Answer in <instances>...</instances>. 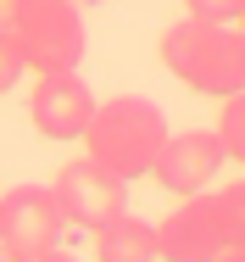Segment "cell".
<instances>
[{
  "label": "cell",
  "instance_id": "6da1fadb",
  "mask_svg": "<svg viewBox=\"0 0 245 262\" xmlns=\"http://www.w3.org/2000/svg\"><path fill=\"white\" fill-rule=\"evenodd\" d=\"M162 67L195 90V95H240L245 90V34L240 23H201V17H179L162 28Z\"/></svg>",
  "mask_w": 245,
  "mask_h": 262
},
{
  "label": "cell",
  "instance_id": "7a4b0ae2",
  "mask_svg": "<svg viewBox=\"0 0 245 262\" xmlns=\"http://www.w3.org/2000/svg\"><path fill=\"white\" fill-rule=\"evenodd\" d=\"M167 134L173 128H167V117H162L156 101H145V95H112V101H95V112H90L78 140H84L90 162H100L106 173H117L123 184H134V179H150V162H156Z\"/></svg>",
  "mask_w": 245,
  "mask_h": 262
},
{
  "label": "cell",
  "instance_id": "3957f363",
  "mask_svg": "<svg viewBox=\"0 0 245 262\" xmlns=\"http://www.w3.org/2000/svg\"><path fill=\"white\" fill-rule=\"evenodd\" d=\"M229 240H245V184H206L156 223V262H212Z\"/></svg>",
  "mask_w": 245,
  "mask_h": 262
},
{
  "label": "cell",
  "instance_id": "277c9868",
  "mask_svg": "<svg viewBox=\"0 0 245 262\" xmlns=\"http://www.w3.org/2000/svg\"><path fill=\"white\" fill-rule=\"evenodd\" d=\"M11 39L28 73H73L90 51V28L78 0H17Z\"/></svg>",
  "mask_w": 245,
  "mask_h": 262
},
{
  "label": "cell",
  "instance_id": "5b68a950",
  "mask_svg": "<svg viewBox=\"0 0 245 262\" xmlns=\"http://www.w3.org/2000/svg\"><path fill=\"white\" fill-rule=\"evenodd\" d=\"M67 217L56 207L50 184H11L0 195V257H34L45 246H61Z\"/></svg>",
  "mask_w": 245,
  "mask_h": 262
},
{
  "label": "cell",
  "instance_id": "8992f818",
  "mask_svg": "<svg viewBox=\"0 0 245 262\" xmlns=\"http://www.w3.org/2000/svg\"><path fill=\"white\" fill-rule=\"evenodd\" d=\"M50 195H56V207L67 217V229H90V234H95L100 223H112L117 212H128V184L117 173H106L100 162H90V157L67 162L56 173Z\"/></svg>",
  "mask_w": 245,
  "mask_h": 262
},
{
  "label": "cell",
  "instance_id": "52a82bcc",
  "mask_svg": "<svg viewBox=\"0 0 245 262\" xmlns=\"http://www.w3.org/2000/svg\"><path fill=\"white\" fill-rule=\"evenodd\" d=\"M90 112H95V90H90V78H78V67L73 73H39L34 78L28 123H34L39 140L73 145L84 134V123H90Z\"/></svg>",
  "mask_w": 245,
  "mask_h": 262
},
{
  "label": "cell",
  "instance_id": "ba28073f",
  "mask_svg": "<svg viewBox=\"0 0 245 262\" xmlns=\"http://www.w3.org/2000/svg\"><path fill=\"white\" fill-rule=\"evenodd\" d=\"M217 167H223V145H217V134H206V128H184V134H167L162 140V151L150 162V179L167 190V195H195L206 184H217Z\"/></svg>",
  "mask_w": 245,
  "mask_h": 262
},
{
  "label": "cell",
  "instance_id": "9c48e42d",
  "mask_svg": "<svg viewBox=\"0 0 245 262\" xmlns=\"http://www.w3.org/2000/svg\"><path fill=\"white\" fill-rule=\"evenodd\" d=\"M95 262H156V223L117 212L95 229Z\"/></svg>",
  "mask_w": 245,
  "mask_h": 262
},
{
  "label": "cell",
  "instance_id": "30bf717a",
  "mask_svg": "<svg viewBox=\"0 0 245 262\" xmlns=\"http://www.w3.org/2000/svg\"><path fill=\"white\" fill-rule=\"evenodd\" d=\"M217 145H223V162H245V90L240 95H223V117H217Z\"/></svg>",
  "mask_w": 245,
  "mask_h": 262
},
{
  "label": "cell",
  "instance_id": "8fae6325",
  "mask_svg": "<svg viewBox=\"0 0 245 262\" xmlns=\"http://www.w3.org/2000/svg\"><path fill=\"white\" fill-rule=\"evenodd\" d=\"M23 73H28V67H23V51H17V39H11V28H0V95L17 90Z\"/></svg>",
  "mask_w": 245,
  "mask_h": 262
},
{
  "label": "cell",
  "instance_id": "7c38bea8",
  "mask_svg": "<svg viewBox=\"0 0 245 262\" xmlns=\"http://www.w3.org/2000/svg\"><path fill=\"white\" fill-rule=\"evenodd\" d=\"M184 11L201 17V23H240L245 0H184Z\"/></svg>",
  "mask_w": 245,
  "mask_h": 262
},
{
  "label": "cell",
  "instance_id": "4fadbf2b",
  "mask_svg": "<svg viewBox=\"0 0 245 262\" xmlns=\"http://www.w3.org/2000/svg\"><path fill=\"white\" fill-rule=\"evenodd\" d=\"M11 262H78V257L61 251V246H45V251H34V257H11Z\"/></svg>",
  "mask_w": 245,
  "mask_h": 262
},
{
  "label": "cell",
  "instance_id": "5bb4252c",
  "mask_svg": "<svg viewBox=\"0 0 245 262\" xmlns=\"http://www.w3.org/2000/svg\"><path fill=\"white\" fill-rule=\"evenodd\" d=\"M212 262H245V240H229V246H223Z\"/></svg>",
  "mask_w": 245,
  "mask_h": 262
},
{
  "label": "cell",
  "instance_id": "9a60e30c",
  "mask_svg": "<svg viewBox=\"0 0 245 262\" xmlns=\"http://www.w3.org/2000/svg\"><path fill=\"white\" fill-rule=\"evenodd\" d=\"M11 17H17V0H0V28H11Z\"/></svg>",
  "mask_w": 245,
  "mask_h": 262
}]
</instances>
